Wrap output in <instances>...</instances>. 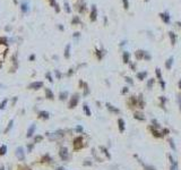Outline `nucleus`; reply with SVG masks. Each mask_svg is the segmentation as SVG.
Listing matches in <instances>:
<instances>
[{
  "label": "nucleus",
  "instance_id": "f257e3e1",
  "mask_svg": "<svg viewBox=\"0 0 181 170\" xmlns=\"http://www.w3.org/2000/svg\"><path fill=\"white\" fill-rule=\"evenodd\" d=\"M59 156H60L61 160H63V161H67V160L69 159V153H68L67 147H65V146L60 147V150H59Z\"/></svg>",
  "mask_w": 181,
  "mask_h": 170
},
{
  "label": "nucleus",
  "instance_id": "f03ea898",
  "mask_svg": "<svg viewBox=\"0 0 181 170\" xmlns=\"http://www.w3.org/2000/svg\"><path fill=\"white\" fill-rule=\"evenodd\" d=\"M16 156L19 161H24L25 160V152H24V149L23 147H17L16 149Z\"/></svg>",
  "mask_w": 181,
  "mask_h": 170
},
{
  "label": "nucleus",
  "instance_id": "7ed1b4c3",
  "mask_svg": "<svg viewBox=\"0 0 181 170\" xmlns=\"http://www.w3.org/2000/svg\"><path fill=\"white\" fill-rule=\"evenodd\" d=\"M78 101H79V96H78L77 94L72 95V98L70 99V101H69V108L74 109L78 104Z\"/></svg>",
  "mask_w": 181,
  "mask_h": 170
},
{
  "label": "nucleus",
  "instance_id": "20e7f679",
  "mask_svg": "<svg viewBox=\"0 0 181 170\" xmlns=\"http://www.w3.org/2000/svg\"><path fill=\"white\" fill-rule=\"evenodd\" d=\"M82 142H83V138L80 136L77 137V138H75V141H74V147H75V150H80L83 147L84 144Z\"/></svg>",
  "mask_w": 181,
  "mask_h": 170
},
{
  "label": "nucleus",
  "instance_id": "39448f33",
  "mask_svg": "<svg viewBox=\"0 0 181 170\" xmlns=\"http://www.w3.org/2000/svg\"><path fill=\"white\" fill-rule=\"evenodd\" d=\"M43 86V82H34L28 85V88H32V90H39Z\"/></svg>",
  "mask_w": 181,
  "mask_h": 170
},
{
  "label": "nucleus",
  "instance_id": "423d86ee",
  "mask_svg": "<svg viewBox=\"0 0 181 170\" xmlns=\"http://www.w3.org/2000/svg\"><path fill=\"white\" fill-rule=\"evenodd\" d=\"M35 128H36L35 124H32L31 126H30L28 130H27V134H26V136H27V137H32V136H33V134H34V132H35Z\"/></svg>",
  "mask_w": 181,
  "mask_h": 170
},
{
  "label": "nucleus",
  "instance_id": "0eeeda50",
  "mask_svg": "<svg viewBox=\"0 0 181 170\" xmlns=\"http://www.w3.org/2000/svg\"><path fill=\"white\" fill-rule=\"evenodd\" d=\"M49 117H50V115H49L48 111H40V112H39V118L45 120V119H49Z\"/></svg>",
  "mask_w": 181,
  "mask_h": 170
},
{
  "label": "nucleus",
  "instance_id": "6e6552de",
  "mask_svg": "<svg viewBox=\"0 0 181 170\" xmlns=\"http://www.w3.org/2000/svg\"><path fill=\"white\" fill-rule=\"evenodd\" d=\"M105 106H106V108H108V110H109V111H111V112H114V113H119V112H120V111H119V109L114 108L113 106H111L110 103H106Z\"/></svg>",
  "mask_w": 181,
  "mask_h": 170
},
{
  "label": "nucleus",
  "instance_id": "1a4fd4ad",
  "mask_svg": "<svg viewBox=\"0 0 181 170\" xmlns=\"http://www.w3.org/2000/svg\"><path fill=\"white\" fill-rule=\"evenodd\" d=\"M45 96H47L49 100H53V99H54V95H53V93H52V91L50 88H47V90H45Z\"/></svg>",
  "mask_w": 181,
  "mask_h": 170
},
{
  "label": "nucleus",
  "instance_id": "9d476101",
  "mask_svg": "<svg viewBox=\"0 0 181 170\" xmlns=\"http://www.w3.org/2000/svg\"><path fill=\"white\" fill-rule=\"evenodd\" d=\"M118 124H119V130L122 133V132L124 130V119H121V118L118 119Z\"/></svg>",
  "mask_w": 181,
  "mask_h": 170
},
{
  "label": "nucleus",
  "instance_id": "9b49d317",
  "mask_svg": "<svg viewBox=\"0 0 181 170\" xmlns=\"http://www.w3.org/2000/svg\"><path fill=\"white\" fill-rule=\"evenodd\" d=\"M13 125H14V120L11 119L10 121L8 123V126H7V128H6V129H5V132H4L5 134H7V133H8V132H9V130H10V129L13 128Z\"/></svg>",
  "mask_w": 181,
  "mask_h": 170
},
{
  "label": "nucleus",
  "instance_id": "f8f14e48",
  "mask_svg": "<svg viewBox=\"0 0 181 170\" xmlns=\"http://www.w3.org/2000/svg\"><path fill=\"white\" fill-rule=\"evenodd\" d=\"M67 96H68V92H61L59 94V99H60L61 101H65V100L67 99Z\"/></svg>",
  "mask_w": 181,
  "mask_h": 170
},
{
  "label": "nucleus",
  "instance_id": "ddd939ff",
  "mask_svg": "<svg viewBox=\"0 0 181 170\" xmlns=\"http://www.w3.org/2000/svg\"><path fill=\"white\" fill-rule=\"evenodd\" d=\"M135 118L138 119V120H145V117L143 113H139V112H136L135 113Z\"/></svg>",
  "mask_w": 181,
  "mask_h": 170
},
{
  "label": "nucleus",
  "instance_id": "4468645a",
  "mask_svg": "<svg viewBox=\"0 0 181 170\" xmlns=\"http://www.w3.org/2000/svg\"><path fill=\"white\" fill-rule=\"evenodd\" d=\"M6 152H7V146H6V145L0 146V155H5Z\"/></svg>",
  "mask_w": 181,
  "mask_h": 170
},
{
  "label": "nucleus",
  "instance_id": "2eb2a0df",
  "mask_svg": "<svg viewBox=\"0 0 181 170\" xmlns=\"http://www.w3.org/2000/svg\"><path fill=\"white\" fill-rule=\"evenodd\" d=\"M83 109H84V111H85V113H86L87 116H91V110H89V108H88L87 104H84Z\"/></svg>",
  "mask_w": 181,
  "mask_h": 170
},
{
  "label": "nucleus",
  "instance_id": "dca6fc26",
  "mask_svg": "<svg viewBox=\"0 0 181 170\" xmlns=\"http://www.w3.org/2000/svg\"><path fill=\"white\" fill-rule=\"evenodd\" d=\"M7 102H8V100H7V99H5L2 102L0 103V110H4V109L6 108V104H7Z\"/></svg>",
  "mask_w": 181,
  "mask_h": 170
},
{
  "label": "nucleus",
  "instance_id": "f3484780",
  "mask_svg": "<svg viewBox=\"0 0 181 170\" xmlns=\"http://www.w3.org/2000/svg\"><path fill=\"white\" fill-rule=\"evenodd\" d=\"M101 150H102V151H103V153H104V154H105V155H106V156H108L109 159H110V158H111V155L109 154V152H108V150L105 149V147H103V146H101Z\"/></svg>",
  "mask_w": 181,
  "mask_h": 170
},
{
  "label": "nucleus",
  "instance_id": "a211bd4d",
  "mask_svg": "<svg viewBox=\"0 0 181 170\" xmlns=\"http://www.w3.org/2000/svg\"><path fill=\"white\" fill-rule=\"evenodd\" d=\"M150 129H152V132L154 133V136H156V137H160V136H162V135H161V133H159L157 130H155L153 127H150Z\"/></svg>",
  "mask_w": 181,
  "mask_h": 170
},
{
  "label": "nucleus",
  "instance_id": "6ab92c4d",
  "mask_svg": "<svg viewBox=\"0 0 181 170\" xmlns=\"http://www.w3.org/2000/svg\"><path fill=\"white\" fill-rule=\"evenodd\" d=\"M177 169H178V165H177L176 162L171 163V168H170V170H177Z\"/></svg>",
  "mask_w": 181,
  "mask_h": 170
},
{
  "label": "nucleus",
  "instance_id": "aec40b11",
  "mask_svg": "<svg viewBox=\"0 0 181 170\" xmlns=\"http://www.w3.org/2000/svg\"><path fill=\"white\" fill-rule=\"evenodd\" d=\"M42 139H43V137H42V136H36L35 138H34V143H37V142H41Z\"/></svg>",
  "mask_w": 181,
  "mask_h": 170
},
{
  "label": "nucleus",
  "instance_id": "412c9836",
  "mask_svg": "<svg viewBox=\"0 0 181 170\" xmlns=\"http://www.w3.org/2000/svg\"><path fill=\"white\" fill-rule=\"evenodd\" d=\"M33 147H34V143H32V144H28V145H27V150H28V152H32Z\"/></svg>",
  "mask_w": 181,
  "mask_h": 170
},
{
  "label": "nucleus",
  "instance_id": "4be33fe9",
  "mask_svg": "<svg viewBox=\"0 0 181 170\" xmlns=\"http://www.w3.org/2000/svg\"><path fill=\"white\" fill-rule=\"evenodd\" d=\"M76 132H77V133H82V132H83V127H82V126H77V127H76Z\"/></svg>",
  "mask_w": 181,
  "mask_h": 170
},
{
  "label": "nucleus",
  "instance_id": "5701e85b",
  "mask_svg": "<svg viewBox=\"0 0 181 170\" xmlns=\"http://www.w3.org/2000/svg\"><path fill=\"white\" fill-rule=\"evenodd\" d=\"M169 141H170V145H171V147H172V149L173 150H176V146H174V143H173V139H169Z\"/></svg>",
  "mask_w": 181,
  "mask_h": 170
},
{
  "label": "nucleus",
  "instance_id": "b1692460",
  "mask_svg": "<svg viewBox=\"0 0 181 170\" xmlns=\"http://www.w3.org/2000/svg\"><path fill=\"white\" fill-rule=\"evenodd\" d=\"M47 78H49V81H50V82H53V79L51 78V75H50V73H48V74H47Z\"/></svg>",
  "mask_w": 181,
  "mask_h": 170
},
{
  "label": "nucleus",
  "instance_id": "393cba45",
  "mask_svg": "<svg viewBox=\"0 0 181 170\" xmlns=\"http://www.w3.org/2000/svg\"><path fill=\"white\" fill-rule=\"evenodd\" d=\"M178 102H179V106H180V110H181V95L178 96Z\"/></svg>",
  "mask_w": 181,
  "mask_h": 170
},
{
  "label": "nucleus",
  "instance_id": "a878e982",
  "mask_svg": "<svg viewBox=\"0 0 181 170\" xmlns=\"http://www.w3.org/2000/svg\"><path fill=\"white\" fill-rule=\"evenodd\" d=\"M84 165H91L92 163H91V162H89L88 160H86V162H84Z\"/></svg>",
  "mask_w": 181,
  "mask_h": 170
},
{
  "label": "nucleus",
  "instance_id": "bb28decb",
  "mask_svg": "<svg viewBox=\"0 0 181 170\" xmlns=\"http://www.w3.org/2000/svg\"><path fill=\"white\" fill-rule=\"evenodd\" d=\"M145 169H146V170H154L152 167H148V165H145Z\"/></svg>",
  "mask_w": 181,
  "mask_h": 170
},
{
  "label": "nucleus",
  "instance_id": "cd10ccee",
  "mask_svg": "<svg viewBox=\"0 0 181 170\" xmlns=\"http://www.w3.org/2000/svg\"><path fill=\"white\" fill-rule=\"evenodd\" d=\"M56 75H57V77H58V78L61 77V75H60V73H59V72H56Z\"/></svg>",
  "mask_w": 181,
  "mask_h": 170
},
{
  "label": "nucleus",
  "instance_id": "c85d7f7f",
  "mask_svg": "<svg viewBox=\"0 0 181 170\" xmlns=\"http://www.w3.org/2000/svg\"><path fill=\"white\" fill-rule=\"evenodd\" d=\"M56 170H65V168H62V167H59V168H57Z\"/></svg>",
  "mask_w": 181,
  "mask_h": 170
},
{
  "label": "nucleus",
  "instance_id": "c756f323",
  "mask_svg": "<svg viewBox=\"0 0 181 170\" xmlns=\"http://www.w3.org/2000/svg\"><path fill=\"white\" fill-rule=\"evenodd\" d=\"M0 170H5V167L2 165V167H0Z\"/></svg>",
  "mask_w": 181,
  "mask_h": 170
},
{
  "label": "nucleus",
  "instance_id": "7c9ffc66",
  "mask_svg": "<svg viewBox=\"0 0 181 170\" xmlns=\"http://www.w3.org/2000/svg\"><path fill=\"white\" fill-rule=\"evenodd\" d=\"M1 86H2V85H1V84H0V87H1Z\"/></svg>",
  "mask_w": 181,
  "mask_h": 170
},
{
  "label": "nucleus",
  "instance_id": "2f4dec72",
  "mask_svg": "<svg viewBox=\"0 0 181 170\" xmlns=\"http://www.w3.org/2000/svg\"><path fill=\"white\" fill-rule=\"evenodd\" d=\"M26 170H31V169H26Z\"/></svg>",
  "mask_w": 181,
  "mask_h": 170
},
{
  "label": "nucleus",
  "instance_id": "473e14b6",
  "mask_svg": "<svg viewBox=\"0 0 181 170\" xmlns=\"http://www.w3.org/2000/svg\"><path fill=\"white\" fill-rule=\"evenodd\" d=\"M180 86H181V82H180Z\"/></svg>",
  "mask_w": 181,
  "mask_h": 170
}]
</instances>
